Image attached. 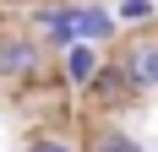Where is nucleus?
<instances>
[{
    "mask_svg": "<svg viewBox=\"0 0 158 152\" xmlns=\"http://www.w3.org/2000/svg\"><path fill=\"white\" fill-rule=\"evenodd\" d=\"M104 71L131 92V103L147 98V92H158V33L142 27V33H131V38H120L114 54H104Z\"/></svg>",
    "mask_w": 158,
    "mask_h": 152,
    "instance_id": "nucleus-1",
    "label": "nucleus"
},
{
    "mask_svg": "<svg viewBox=\"0 0 158 152\" xmlns=\"http://www.w3.org/2000/svg\"><path fill=\"white\" fill-rule=\"evenodd\" d=\"M0 6H22V0H0Z\"/></svg>",
    "mask_w": 158,
    "mask_h": 152,
    "instance_id": "nucleus-9",
    "label": "nucleus"
},
{
    "mask_svg": "<svg viewBox=\"0 0 158 152\" xmlns=\"http://www.w3.org/2000/svg\"><path fill=\"white\" fill-rule=\"evenodd\" d=\"M109 16H114V22H153L158 11H153V0H120Z\"/></svg>",
    "mask_w": 158,
    "mask_h": 152,
    "instance_id": "nucleus-8",
    "label": "nucleus"
},
{
    "mask_svg": "<svg viewBox=\"0 0 158 152\" xmlns=\"http://www.w3.org/2000/svg\"><path fill=\"white\" fill-rule=\"evenodd\" d=\"M44 65H49V49L27 27H0V82L33 87V82H44Z\"/></svg>",
    "mask_w": 158,
    "mask_h": 152,
    "instance_id": "nucleus-2",
    "label": "nucleus"
},
{
    "mask_svg": "<svg viewBox=\"0 0 158 152\" xmlns=\"http://www.w3.org/2000/svg\"><path fill=\"white\" fill-rule=\"evenodd\" d=\"M27 152H82L71 136H60V130H33L27 136Z\"/></svg>",
    "mask_w": 158,
    "mask_h": 152,
    "instance_id": "nucleus-7",
    "label": "nucleus"
},
{
    "mask_svg": "<svg viewBox=\"0 0 158 152\" xmlns=\"http://www.w3.org/2000/svg\"><path fill=\"white\" fill-rule=\"evenodd\" d=\"M98 65H104V49H93V44H71V49H60L55 82H60V87H71V92H87V87H93V76H98Z\"/></svg>",
    "mask_w": 158,
    "mask_h": 152,
    "instance_id": "nucleus-4",
    "label": "nucleus"
},
{
    "mask_svg": "<svg viewBox=\"0 0 158 152\" xmlns=\"http://www.w3.org/2000/svg\"><path fill=\"white\" fill-rule=\"evenodd\" d=\"M82 152H147L142 136H131L126 125H114V120H98L93 130H87V141H77Z\"/></svg>",
    "mask_w": 158,
    "mask_h": 152,
    "instance_id": "nucleus-6",
    "label": "nucleus"
},
{
    "mask_svg": "<svg viewBox=\"0 0 158 152\" xmlns=\"http://www.w3.org/2000/svg\"><path fill=\"white\" fill-rule=\"evenodd\" d=\"M114 27H120V22L109 16V6H104V0H77V44L104 49V44L114 38Z\"/></svg>",
    "mask_w": 158,
    "mask_h": 152,
    "instance_id": "nucleus-5",
    "label": "nucleus"
},
{
    "mask_svg": "<svg viewBox=\"0 0 158 152\" xmlns=\"http://www.w3.org/2000/svg\"><path fill=\"white\" fill-rule=\"evenodd\" d=\"M27 33L38 38L44 49H71L77 44V0H38L27 6Z\"/></svg>",
    "mask_w": 158,
    "mask_h": 152,
    "instance_id": "nucleus-3",
    "label": "nucleus"
},
{
    "mask_svg": "<svg viewBox=\"0 0 158 152\" xmlns=\"http://www.w3.org/2000/svg\"><path fill=\"white\" fill-rule=\"evenodd\" d=\"M153 11H158V0H153Z\"/></svg>",
    "mask_w": 158,
    "mask_h": 152,
    "instance_id": "nucleus-10",
    "label": "nucleus"
}]
</instances>
